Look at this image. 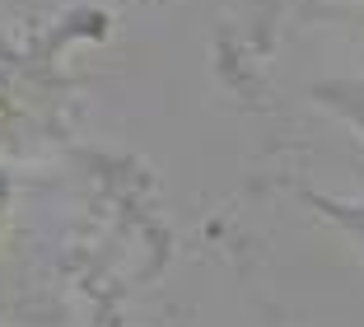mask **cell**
<instances>
[{"instance_id": "obj_3", "label": "cell", "mask_w": 364, "mask_h": 327, "mask_svg": "<svg viewBox=\"0 0 364 327\" xmlns=\"http://www.w3.org/2000/svg\"><path fill=\"white\" fill-rule=\"evenodd\" d=\"M309 206L327 224H336V229L360 248V257H364V197H318V192H313Z\"/></svg>"}, {"instance_id": "obj_5", "label": "cell", "mask_w": 364, "mask_h": 327, "mask_svg": "<svg viewBox=\"0 0 364 327\" xmlns=\"http://www.w3.org/2000/svg\"><path fill=\"white\" fill-rule=\"evenodd\" d=\"M5 211H10V173L0 169V224H5Z\"/></svg>"}, {"instance_id": "obj_2", "label": "cell", "mask_w": 364, "mask_h": 327, "mask_svg": "<svg viewBox=\"0 0 364 327\" xmlns=\"http://www.w3.org/2000/svg\"><path fill=\"white\" fill-rule=\"evenodd\" d=\"M313 98L364 136V75H355V80H327V85L313 89Z\"/></svg>"}, {"instance_id": "obj_4", "label": "cell", "mask_w": 364, "mask_h": 327, "mask_svg": "<svg viewBox=\"0 0 364 327\" xmlns=\"http://www.w3.org/2000/svg\"><path fill=\"white\" fill-rule=\"evenodd\" d=\"M364 0H271L267 28H280V24H299V19H318V14H336V10H355Z\"/></svg>"}, {"instance_id": "obj_1", "label": "cell", "mask_w": 364, "mask_h": 327, "mask_svg": "<svg viewBox=\"0 0 364 327\" xmlns=\"http://www.w3.org/2000/svg\"><path fill=\"white\" fill-rule=\"evenodd\" d=\"M98 38H107L103 10H70L23 43L0 38V155H33L61 136V113L70 98L65 56L70 47Z\"/></svg>"}]
</instances>
